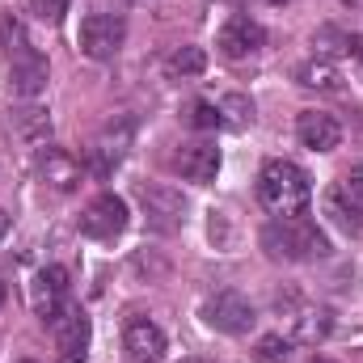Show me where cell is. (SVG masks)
<instances>
[{
  "mask_svg": "<svg viewBox=\"0 0 363 363\" xmlns=\"http://www.w3.org/2000/svg\"><path fill=\"white\" fill-rule=\"evenodd\" d=\"M262 43H267V30L254 17H228L224 30H220V38H216V47H220L224 60H245V55L262 51Z\"/></svg>",
  "mask_w": 363,
  "mask_h": 363,
  "instance_id": "obj_12",
  "label": "cell"
},
{
  "mask_svg": "<svg viewBox=\"0 0 363 363\" xmlns=\"http://www.w3.org/2000/svg\"><path fill=\"white\" fill-rule=\"evenodd\" d=\"M203 317H207V325H211V330L233 334V338H237V334H250V330H254V321H258L254 304H250L241 291H216V296L207 300Z\"/></svg>",
  "mask_w": 363,
  "mask_h": 363,
  "instance_id": "obj_6",
  "label": "cell"
},
{
  "mask_svg": "<svg viewBox=\"0 0 363 363\" xmlns=\"http://www.w3.org/2000/svg\"><path fill=\"white\" fill-rule=\"evenodd\" d=\"M325 216H330L342 233H351V237L363 228V211L347 199V194H342V190H330V194H325Z\"/></svg>",
  "mask_w": 363,
  "mask_h": 363,
  "instance_id": "obj_19",
  "label": "cell"
},
{
  "mask_svg": "<svg viewBox=\"0 0 363 363\" xmlns=\"http://www.w3.org/2000/svg\"><path fill=\"white\" fill-rule=\"evenodd\" d=\"M47 77H51L47 55L34 51V47H21V51L9 60V89L17 93L21 101H30V97H38V93L47 89Z\"/></svg>",
  "mask_w": 363,
  "mask_h": 363,
  "instance_id": "obj_11",
  "label": "cell"
},
{
  "mask_svg": "<svg viewBox=\"0 0 363 363\" xmlns=\"http://www.w3.org/2000/svg\"><path fill=\"white\" fill-rule=\"evenodd\" d=\"M313 363H334V359H313Z\"/></svg>",
  "mask_w": 363,
  "mask_h": 363,
  "instance_id": "obj_35",
  "label": "cell"
},
{
  "mask_svg": "<svg viewBox=\"0 0 363 363\" xmlns=\"http://www.w3.org/2000/svg\"><path fill=\"white\" fill-rule=\"evenodd\" d=\"M347 55L363 68V34H347Z\"/></svg>",
  "mask_w": 363,
  "mask_h": 363,
  "instance_id": "obj_28",
  "label": "cell"
},
{
  "mask_svg": "<svg viewBox=\"0 0 363 363\" xmlns=\"http://www.w3.org/2000/svg\"><path fill=\"white\" fill-rule=\"evenodd\" d=\"M0 304H4V283H0Z\"/></svg>",
  "mask_w": 363,
  "mask_h": 363,
  "instance_id": "obj_34",
  "label": "cell"
},
{
  "mask_svg": "<svg viewBox=\"0 0 363 363\" xmlns=\"http://www.w3.org/2000/svg\"><path fill=\"white\" fill-rule=\"evenodd\" d=\"M131 135H135V123H131V118L106 123V127L93 135L89 152H85V165H89L93 178H110V174L123 165V157H127V148H131Z\"/></svg>",
  "mask_w": 363,
  "mask_h": 363,
  "instance_id": "obj_3",
  "label": "cell"
},
{
  "mask_svg": "<svg viewBox=\"0 0 363 363\" xmlns=\"http://www.w3.org/2000/svg\"><path fill=\"white\" fill-rule=\"evenodd\" d=\"M330 330H334V313H330L325 304H304V308L291 317V342H300V347L325 342Z\"/></svg>",
  "mask_w": 363,
  "mask_h": 363,
  "instance_id": "obj_17",
  "label": "cell"
},
{
  "mask_svg": "<svg viewBox=\"0 0 363 363\" xmlns=\"http://www.w3.org/2000/svg\"><path fill=\"white\" fill-rule=\"evenodd\" d=\"M64 296H68V271L64 267H43L34 279V313L43 321H55L60 308H64Z\"/></svg>",
  "mask_w": 363,
  "mask_h": 363,
  "instance_id": "obj_15",
  "label": "cell"
},
{
  "mask_svg": "<svg viewBox=\"0 0 363 363\" xmlns=\"http://www.w3.org/2000/svg\"><path fill=\"white\" fill-rule=\"evenodd\" d=\"M291 338H283V334H267V338H258V363H287L291 359Z\"/></svg>",
  "mask_w": 363,
  "mask_h": 363,
  "instance_id": "obj_23",
  "label": "cell"
},
{
  "mask_svg": "<svg viewBox=\"0 0 363 363\" xmlns=\"http://www.w3.org/2000/svg\"><path fill=\"white\" fill-rule=\"evenodd\" d=\"M131 271L148 274V279H165V274H169V262H161V258H152V254H135V258H131Z\"/></svg>",
  "mask_w": 363,
  "mask_h": 363,
  "instance_id": "obj_25",
  "label": "cell"
},
{
  "mask_svg": "<svg viewBox=\"0 0 363 363\" xmlns=\"http://www.w3.org/2000/svg\"><path fill=\"white\" fill-rule=\"evenodd\" d=\"M165 72H169V77H182V81H186V77H203V72H207V51H203V47H178V51L165 60Z\"/></svg>",
  "mask_w": 363,
  "mask_h": 363,
  "instance_id": "obj_20",
  "label": "cell"
},
{
  "mask_svg": "<svg viewBox=\"0 0 363 363\" xmlns=\"http://www.w3.org/2000/svg\"><path fill=\"white\" fill-rule=\"evenodd\" d=\"M123 228H127V203L118 194H97L81 216V233L93 241H114Z\"/></svg>",
  "mask_w": 363,
  "mask_h": 363,
  "instance_id": "obj_10",
  "label": "cell"
},
{
  "mask_svg": "<svg viewBox=\"0 0 363 363\" xmlns=\"http://www.w3.org/2000/svg\"><path fill=\"white\" fill-rule=\"evenodd\" d=\"M190 127H199V131H216V127H224L220 106H211V101H194V106H190Z\"/></svg>",
  "mask_w": 363,
  "mask_h": 363,
  "instance_id": "obj_24",
  "label": "cell"
},
{
  "mask_svg": "<svg viewBox=\"0 0 363 363\" xmlns=\"http://www.w3.org/2000/svg\"><path fill=\"white\" fill-rule=\"evenodd\" d=\"M296 81H300L304 89H321V93H338L342 89V72H338L330 60H308V64H300Z\"/></svg>",
  "mask_w": 363,
  "mask_h": 363,
  "instance_id": "obj_18",
  "label": "cell"
},
{
  "mask_svg": "<svg viewBox=\"0 0 363 363\" xmlns=\"http://www.w3.org/2000/svg\"><path fill=\"white\" fill-rule=\"evenodd\" d=\"M9 127H13V135L26 140V144H47V135H51V110L38 106L34 97H30V101H17V106L9 110Z\"/></svg>",
  "mask_w": 363,
  "mask_h": 363,
  "instance_id": "obj_16",
  "label": "cell"
},
{
  "mask_svg": "<svg viewBox=\"0 0 363 363\" xmlns=\"http://www.w3.org/2000/svg\"><path fill=\"white\" fill-rule=\"evenodd\" d=\"M174 169L186 182H194V186H207V182H216V174H220V148L211 140L182 144L178 157H174Z\"/></svg>",
  "mask_w": 363,
  "mask_h": 363,
  "instance_id": "obj_13",
  "label": "cell"
},
{
  "mask_svg": "<svg viewBox=\"0 0 363 363\" xmlns=\"http://www.w3.org/2000/svg\"><path fill=\"white\" fill-rule=\"evenodd\" d=\"M182 363H211V359H199V355H190V359H182Z\"/></svg>",
  "mask_w": 363,
  "mask_h": 363,
  "instance_id": "obj_33",
  "label": "cell"
},
{
  "mask_svg": "<svg viewBox=\"0 0 363 363\" xmlns=\"http://www.w3.org/2000/svg\"><path fill=\"white\" fill-rule=\"evenodd\" d=\"M4 233H9V211L0 207V237H4Z\"/></svg>",
  "mask_w": 363,
  "mask_h": 363,
  "instance_id": "obj_29",
  "label": "cell"
},
{
  "mask_svg": "<svg viewBox=\"0 0 363 363\" xmlns=\"http://www.w3.org/2000/svg\"><path fill=\"white\" fill-rule=\"evenodd\" d=\"M17 363H34V359H17Z\"/></svg>",
  "mask_w": 363,
  "mask_h": 363,
  "instance_id": "obj_36",
  "label": "cell"
},
{
  "mask_svg": "<svg viewBox=\"0 0 363 363\" xmlns=\"http://www.w3.org/2000/svg\"><path fill=\"white\" fill-rule=\"evenodd\" d=\"M123 38H127V26H123V17H114V13H89V17L81 21V34H77L81 51H85L89 60H114L118 47H123Z\"/></svg>",
  "mask_w": 363,
  "mask_h": 363,
  "instance_id": "obj_5",
  "label": "cell"
},
{
  "mask_svg": "<svg viewBox=\"0 0 363 363\" xmlns=\"http://www.w3.org/2000/svg\"><path fill=\"white\" fill-rule=\"evenodd\" d=\"M262 250L274 262H313L330 254V237L304 220V216H287V220H271L262 228Z\"/></svg>",
  "mask_w": 363,
  "mask_h": 363,
  "instance_id": "obj_2",
  "label": "cell"
},
{
  "mask_svg": "<svg viewBox=\"0 0 363 363\" xmlns=\"http://www.w3.org/2000/svg\"><path fill=\"white\" fill-rule=\"evenodd\" d=\"M338 190H342V194H347V199H351V203H355V207L363 211V165H351Z\"/></svg>",
  "mask_w": 363,
  "mask_h": 363,
  "instance_id": "obj_26",
  "label": "cell"
},
{
  "mask_svg": "<svg viewBox=\"0 0 363 363\" xmlns=\"http://www.w3.org/2000/svg\"><path fill=\"white\" fill-rule=\"evenodd\" d=\"M296 135H300V144L313 148V152H334V148L342 144V127H338V118L325 114V110H300Z\"/></svg>",
  "mask_w": 363,
  "mask_h": 363,
  "instance_id": "obj_14",
  "label": "cell"
},
{
  "mask_svg": "<svg viewBox=\"0 0 363 363\" xmlns=\"http://www.w3.org/2000/svg\"><path fill=\"white\" fill-rule=\"evenodd\" d=\"M355 135L363 140V110H359V118H355Z\"/></svg>",
  "mask_w": 363,
  "mask_h": 363,
  "instance_id": "obj_32",
  "label": "cell"
},
{
  "mask_svg": "<svg viewBox=\"0 0 363 363\" xmlns=\"http://www.w3.org/2000/svg\"><path fill=\"white\" fill-rule=\"evenodd\" d=\"M342 4H347L351 13H363V0H342Z\"/></svg>",
  "mask_w": 363,
  "mask_h": 363,
  "instance_id": "obj_30",
  "label": "cell"
},
{
  "mask_svg": "<svg viewBox=\"0 0 363 363\" xmlns=\"http://www.w3.org/2000/svg\"><path fill=\"white\" fill-rule=\"evenodd\" d=\"M21 47H30V43H26V26H21V17L9 13V9H0V55L13 60Z\"/></svg>",
  "mask_w": 363,
  "mask_h": 363,
  "instance_id": "obj_21",
  "label": "cell"
},
{
  "mask_svg": "<svg viewBox=\"0 0 363 363\" xmlns=\"http://www.w3.org/2000/svg\"><path fill=\"white\" fill-rule=\"evenodd\" d=\"M123 351H127L131 363H161L169 342H165V330L152 317H131L127 330H123Z\"/></svg>",
  "mask_w": 363,
  "mask_h": 363,
  "instance_id": "obj_9",
  "label": "cell"
},
{
  "mask_svg": "<svg viewBox=\"0 0 363 363\" xmlns=\"http://www.w3.org/2000/svg\"><path fill=\"white\" fill-rule=\"evenodd\" d=\"M220 114H224V123L245 127V123H254V101H250L245 93H228V97L220 101Z\"/></svg>",
  "mask_w": 363,
  "mask_h": 363,
  "instance_id": "obj_22",
  "label": "cell"
},
{
  "mask_svg": "<svg viewBox=\"0 0 363 363\" xmlns=\"http://www.w3.org/2000/svg\"><path fill=\"white\" fill-rule=\"evenodd\" d=\"M140 207H144V220L152 233H178L186 224V199L174 186H161V182L140 186Z\"/></svg>",
  "mask_w": 363,
  "mask_h": 363,
  "instance_id": "obj_4",
  "label": "cell"
},
{
  "mask_svg": "<svg viewBox=\"0 0 363 363\" xmlns=\"http://www.w3.org/2000/svg\"><path fill=\"white\" fill-rule=\"evenodd\" d=\"M262 4H274V9H283V4H296V0H262Z\"/></svg>",
  "mask_w": 363,
  "mask_h": 363,
  "instance_id": "obj_31",
  "label": "cell"
},
{
  "mask_svg": "<svg viewBox=\"0 0 363 363\" xmlns=\"http://www.w3.org/2000/svg\"><path fill=\"white\" fill-rule=\"evenodd\" d=\"M313 199V186L308 174L291 161H267L262 174H258V203L271 211L274 220H287V216H304Z\"/></svg>",
  "mask_w": 363,
  "mask_h": 363,
  "instance_id": "obj_1",
  "label": "cell"
},
{
  "mask_svg": "<svg viewBox=\"0 0 363 363\" xmlns=\"http://www.w3.org/2000/svg\"><path fill=\"white\" fill-rule=\"evenodd\" d=\"M34 169H38V182H43L47 190H55V194H72V190L81 186V174H85V165H81L68 148H51V144L38 152Z\"/></svg>",
  "mask_w": 363,
  "mask_h": 363,
  "instance_id": "obj_8",
  "label": "cell"
},
{
  "mask_svg": "<svg viewBox=\"0 0 363 363\" xmlns=\"http://www.w3.org/2000/svg\"><path fill=\"white\" fill-rule=\"evenodd\" d=\"M51 330H55V351H60V359L64 363L85 359L89 338H93V325H89V317H85L77 304H64L60 317L51 321Z\"/></svg>",
  "mask_w": 363,
  "mask_h": 363,
  "instance_id": "obj_7",
  "label": "cell"
},
{
  "mask_svg": "<svg viewBox=\"0 0 363 363\" xmlns=\"http://www.w3.org/2000/svg\"><path fill=\"white\" fill-rule=\"evenodd\" d=\"M38 9H43V17L60 21V17H64V9H68V0H38Z\"/></svg>",
  "mask_w": 363,
  "mask_h": 363,
  "instance_id": "obj_27",
  "label": "cell"
}]
</instances>
